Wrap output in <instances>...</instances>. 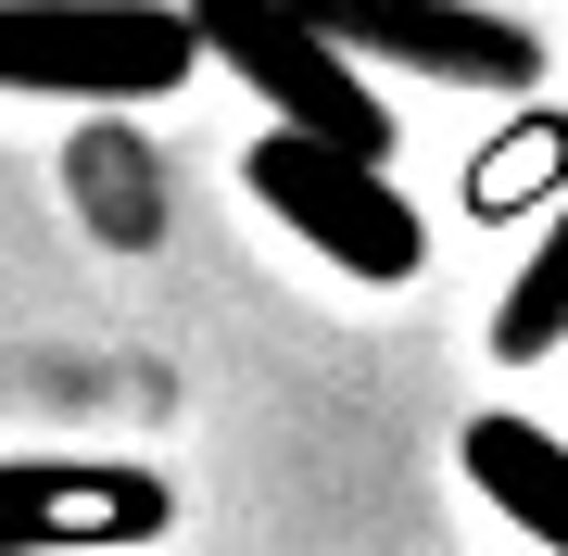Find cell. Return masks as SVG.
I'll list each match as a JSON object with an SVG mask.
<instances>
[{
    "instance_id": "6da1fadb",
    "label": "cell",
    "mask_w": 568,
    "mask_h": 556,
    "mask_svg": "<svg viewBox=\"0 0 568 556\" xmlns=\"http://www.w3.org/2000/svg\"><path fill=\"white\" fill-rule=\"evenodd\" d=\"M190 63L203 39L178 0H0V89L26 102H164Z\"/></svg>"
},
{
    "instance_id": "7a4b0ae2",
    "label": "cell",
    "mask_w": 568,
    "mask_h": 556,
    "mask_svg": "<svg viewBox=\"0 0 568 556\" xmlns=\"http://www.w3.org/2000/svg\"><path fill=\"white\" fill-rule=\"evenodd\" d=\"M178 13H190V39H203V63H227L291 140H328V152H354V165H392V102L316 39V26H291L278 0H178Z\"/></svg>"
},
{
    "instance_id": "3957f363",
    "label": "cell",
    "mask_w": 568,
    "mask_h": 556,
    "mask_svg": "<svg viewBox=\"0 0 568 556\" xmlns=\"http://www.w3.org/2000/svg\"><path fill=\"white\" fill-rule=\"evenodd\" d=\"M241 190L291 228V241H316L342 279H379V291H392V279L429 266V215L392 190V165H354V152H328V140L265 127V140L241 152Z\"/></svg>"
},
{
    "instance_id": "277c9868",
    "label": "cell",
    "mask_w": 568,
    "mask_h": 556,
    "mask_svg": "<svg viewBox=\"0 0 568 556\" xmlns=\"http://www.w3.org/2000/svg\"><path fill=\"white\" fill-rule=\"evenodd\" d=\"M278 13L316 26L354 77L392 63L429 89H544V39L518 13H480V0H278Z\"/></svg>"
},
{
    "instance_id": "5b68a950",
    "label": "cell",
    "mask_w": 568,
    "mask_h": 556,
    "mask_svg": "<svg viewBox=\"0 0 568 556\" xmlns=\"http://www.w3.org/2000/svg\"><path fill=\"white\" fill-rule=\"evenodd\" d=\"M178 481L126 455H0V556H77V544H164Z\"/></svg>"
},
{
    "instance_id": "8992f818",
    "label": "cell",
    "mask_w": 568,
    "mask_h": 556,
    "mask_svg": "<svg viewBox=\"0 0 568 556\" xmlns=\"http://www.w3.org/2000/svg\"><path fill=\"white\" fill-rule=\"evenodd\" d=\"M455 455H467V481L493 494V518H518L544 556H568V443L556 431H530V417L493 405V417H467Z\"/></svg>"
},
{
    "instance_id": "52a82bcc",
    "label": "cell",
    "mask_w": 568,
    "mask_h": 556,
    "mask_svg": "<svg viewBox=\"0 0 568 556\" xmlns=\"http://www.w3.org/2000/svg\"><path fill=\"white\" fill-rule=\"evenodd\" d=\"M568 342V190H556V228L530 241V266L506 279V304H493V354L506 367H544Z\"/></svg>"
},
{
    "instance_id": "ba28073f",
    "label": "cell",
    "mask_w": 568,
    "mask_h": 556,
    "mask_svg": "<svg viewBox=\"0 0 568 556\" xmlns=\"http://www.w3.org/2000/svg\"><path fill=\"white\" fill-rule=\"evenodd\" d=\"M544 178H568V114H530L506 152H480V165H467V215H518Z\"/></svg>"
}]
</instances>
